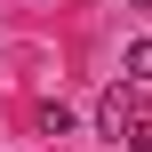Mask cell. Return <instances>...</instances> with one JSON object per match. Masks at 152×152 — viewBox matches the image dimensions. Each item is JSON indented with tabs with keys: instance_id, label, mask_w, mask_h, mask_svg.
I'll list each match as a JSON object with an SVG mask.
<instances>
[{
	"instance_id": "cell-3",
	"label": "cell",
	"mask_w": 152,
	"mask_h": 152,
	"mask_svg": "<svg viewBox=\"0 0 152 152\" xmlns=\"http://www.w3.org/2000/svg\"><path fill=\"white\" fill-rule=\"evenodd\" d=\"M120 8H136V16H152V0H120Z\"/></svg>"
},
{
	"instance_id": "cell-2",
	"label": "cell",
	"mask_w": 152,
	"mask_h": 152,
	"mask_svg": "<svg viewBox=\"0 0 152 152\" xmlns=\"http://www.w3.org/2000/svg\"><path fill=\"white\" fill-rule=\"evenodd\" d=\"M120 80H128V88H144V80H152V40H128V56H120Z\"/></svg>"
},
{
	"instance_id": "cell-1",
	"label": "cell",
	"mask_w": 152,
	"mask_h": 152,
	"mask_svg": "<svg viewBox=\"0 0 152 152\" xmlns=\"http://www.w3.org/2000/svg\"><path fill=\"white\" fill-rule=\"evenodd\" d=\"M96 120H104V136H136V128H144V96H136V88L120 80V88H104Z\"/></svg>"
}]
</instances>
